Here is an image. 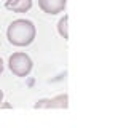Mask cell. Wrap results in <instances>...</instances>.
Segmentation results:
<instances>
[{
    "mask_svg": "<svg viewBox=\"0 0 128 128\" xmlns=\"http://www.w3.org/2000/svg\"><path fill=\"white\" fill-rule=\"evenodd\" d=\"M37 29H35L34 22L29 19H14L13 22L8 26L6 37L8 42L14 46H27L35 40Z\"/></svg>",
    "mask_w": 128,
    "mask_h": 128,
    "instance_id": "obj_1",
    "label": "cell"
},
{
    "mask_svg": "<svg viewBox=\"0 0 128 128\" xmlns=\"http://www.w3.org/2000/svg\"><path fill=\"white\" fill-rule=\"evenodd\" d=\"M8 66H10V70L16 77H26V75L30 74L34 62L29 58V54H26V53H13L10 56Z\"/></svg>",
    "mask_w": 128,
    "mask_h": 128,
    "instance_id": "obj_2",
    "label": "cell"
},
{
    "mask_svg": "<svg viewBox=\"0 0 128 128\" xmlns=\"http://www.w3.org/2000/svg\"><path fill=\"white\" fill-rule=\"evenodd\" d=\"M34 107L35 109H67L69 107V96L64 93L51 99H40Z\"/></svg>",
    "mask_w": 128,
    "mask_h": 128,
    "instance_id": "obj_3",
    "label": "cell"
},
{
    "mask_svg": "<svg viewBox=\"0 0 128 128\" xmlns=\"http://www.w3.org/2000/svg\"><path fill=\"white\" fill-rule=\"evenodd\" d=\"M66 0H38V6L48 14H58L66 10Z\"/></svg>",
    "mask_w": 128,
    "mask_h": 128,
    "instance_id": "obj_4",
    "label": "cell"
},
{
    "mask_svg": "<svg viewBox=\"0 0 128 128\" xmlns=\"http://www.w3.org/2000/svg\"><path fill=\"white\" fill-rule=\"evenodd\" d=\"M5 6L13 13H26L32 8V0H6Z\"/></svg>",
    "mask_w": 128,
    "mask_h": 128,
    "instance_id": "obj_5",
    "label": "cell"
},
{
    "mask_svg": "<svg viewBox=\"0 0 128 128\" xmlns=\"http://www.w3.org/2000/svg\"><path fill=\"white\" fill-rule=\"evenodd\" d=\"M67 24H69V16L64 14V18H61V21L58 22V32L62 38H69V30H67Z\"/></svg>",
    "mask_w": 128,
    "mask_h": 128,
    "instance_id": "obj_6",
    "label": "cell"
},
{
    "mask_svg": "<svg viewBox=\"0 0 128 128\" xmlns=\"http://www.w3.org/2000/svg\"><path fill=\"white\" fill-rule=\"evenodd\" d=\"M2 72H3V59L0 58V74H2Z\"/></svg>",
    "mask_w": 128,
    "mask_h": 128,
    "instance_id": "obj_7",
    "label": "cell"
},
{
    "mask_svg": "<svg viewBox=\"0 0 128 128\" xmlns=\"http://www.w3.org/2000/svg\"><path fill=\"white\" fill-rule=\"evenodd\" d=\"M2 102H3V91L0 90V106H2Z\"/></svg>",
    "mask_w": 128,
    "mask_h": 128,
    "instance_id": "obj_8",
    "label": "cell"
}]
</instances>
